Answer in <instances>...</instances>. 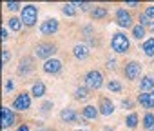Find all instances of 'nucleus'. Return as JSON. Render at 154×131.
I'll use <instances>...</instances> for the list:
<instances>
[{"label":"nucleus","mask_w":154,"mask_h":131,"mask_svg":"<svg viewBox=\"0 0 154 131\" xmlns=\"http://www.w3.org/2000/svg\"><path fill=\"white\" fill-rule=\"evenodd\" d=\"M58 51V47H56V44H53V42H38L36 46H35V55L40 58V60H51L53 58V55Z\"/></svg>","instance_id":"f257e3e1"},{"label":"nucleus","mask_w":154,"mask_h":131,"mask_svg":"<svg viewBox=\"0 0 154 131\" xmlns=\"http://www.w3.org/2000/svg\"><path fill=\"white\" fill-rule=\"evenodd\" d=\"M111 47L114 53L122 55V53H127L129 47H131V42H129V37L125 33H114L112 38H111Z\"/></svg>","instance_id":"f03ea898"},{"label":"nucleus","mask_w":154,"mask_h":131,"mask_svg":"<svg viewBox=\"0 0 154 131\" xmlns=\"http://www.w3.org/2000/svg\"><path fill=\"white\" fill-rule=\"evenodd\" d=\"M20 20H22L24 26L33 27V26L36 24V20H38V8L33 6V4L24 6V8H22V13H20Z\"/></svg>","instance_id":"7ed1b4c3"},{"label":"nucleus","mask_w":154,"mask_h":131,"mask_svg":"<svg viewBox=\"0 0 154 131\" xmlns=\"http://www.w3.org/2000/svg\"><path fill=\"white\" fill-rule=\"evenodd\" d=\"M84 80H85V88L94 89V91L103 86V75H102V71H98V69H91V71L84 77Z\"/></svg>","instance_id":"20e7f679"},{"label":"nucleus","mask_w":154,"mask_h":131,"mask_svg":"<svg viewBox=\"0 0 154 131\" xmlns=\"http://www.w3.org/2000/svg\"><path fill=\"white\" fill-rule=\"evenodd\" d=\"M29 107H31V93H27V91L18 93L13 100V109L15 111H27Z\"/></svg>","instance_id":"39448f33"},{"label":"nucleus","mask_w":154,"mask_h":131,"mask_svg":"<svg viewBox=\"0 0 154 131\" xmlns=\"http://www.w3.org/2000/svg\"><path fill=\"white\" fill-rule=\"evenodd\" d=\"M123 73H125V78H127V80H138V78H140V75H141V64H140V62H136V60L127 62V64H125Z\"/></svg>","instance_id":"423d86ee"},{"label":"nucleus","mask_w":154,"mask_h":131,"mask_svg":"<svg viewBox=\"0 0 154 131\" xmlns=\"http://www.w3.org/2000/svg\"><path fill=\"white\" fill-rule=\"evenodd\" d=\"M116 24L120 26V27H123V29H127V27H134L132 26V17H131V13L127 11V9H123V8H118L116 9Z\"/></svg>","instance_id":"0eeeda50"},{"label":"nucleus","mask_w":154,"mask_h":131,"mask_svg":"<svg viewBox=\"0 0 154 131\" xmlns=\"http://www.w3.org/2000/svg\"><path fill=\"white\" fill-rule=\"evenodd\" d=\"M62 68H63L62 60H58V58H51V60L44 62V66H42L44 73H47V75H58L62 71Z\"/></svg>","instance_id":"6e6552de"},{"label":"nucleus","mask_w":154,"mask_h":131,"mask_svg":"<svg viewBox=\"0 0 154 131\" xmlns=\"http://www.w3.org/2000/svg\"><path fill=\"white\" fill-rule=\"evenodd\" d=\"M58 27H60V24H58L56 18H47V20H44V22L40 24V33L51 37V35H54V33L58 31Z\"/></svg>","instance_id":"1a4fd4ad"},{"label":"nucleus","mask_w":154,"mask_h":131,"mask_svg":"<svg viewBox=\"0 0 154 131\" xmlns=\"http://www.w3.org/2000/svg\"><path fill=\"white\" fill-rule=\"evenodd\" d=\"M78 118H80V115L72 107H65V109L60 111V120L65 122V124H74V122H78Z\"/></svg>","instance_id":"9d476101"},{"label":"nucleus","mask_w":154,"mask_h":131,"mask_svg":"<svg viewBox=\"0 0 154 131\" xmlns=\"http://www.w3.org/2000/svg\"><path fill=\"white\" fill-rule=\"evenodd\" d=\"M98 111H100V115H103V117H111V115L114 113V104L111 102V98H107V97H100Z\"/></svg>","instance_id":"9b49d317"},{"label":"nucleus","mask_w":154,"mask_h":131,"mask_svg":"<svg viewBox=\"0 0 154 131\" xmlns=\"http://www.w3.org/2000/svg\"><path fill=\"white\" fill-rule=\"evenodd\" d=\"M15 122H17V117H15L13 109H9L8 106H4L2 107V127L8 131V127H11Z\"/></svg>","instance_id":"f8f14e48"},{"label":"nucleus","mask_w":154,"mask_h":131,"mask_svg":"<svg viewBox=\"0 0 154 131\" xmlns=\"http://www.w3.org/2000/svg\"><path fill=\"white\" fill-rule=\"evenodd\" d=\"M72 55H74L76 60H87L89 55H91V49H89L87 44H76L72 47Z\"/></svg>","instance_id":"ddd939ff"},{"label":"nucleus","mask_w":154,"mask_h":131,"mask_svg":"<svg viewBox=\"0 0 154 131\" xmlns=\"http://www.w3.org/2000/svg\"><path fill=\"white\" fill-rule=\"evenodd\" d=\"M35 69V62H33V58L31 56H24L22 60H20V64H18V75H27V73H31Z\"/></svg>","instance_id":"4468645a"},{"label":"nucleus","mask_w":154,"mask_h":131,"mask_svg":"<svg viewBox=\"0 0 154 131\" xmlns=\"http://www.w3.org/2000/svg\"><path fill=\"white\" fill-rule=\"evenodd\" d=\"M138 102L145 109H154V91H150V93H140L138 95Z\"/></svg>","instance_id":"2eb2a0df"},{"label":"nucleus","mask_w":154,"mask_h":131,"mask_svg":"<svg viewBox=\"0 0 154 131\" xmlns=\"http://www.w3.org/2000/svg\"><path fill=\"white\" fill-rule=\"evenodd\" d=\"M140 91H141V93H150V91H154V77H152V75H145V77L140 80Z\"/></svg>","instance_id":"dca6fc26"},{"label":"nucleus","mask_w":154,"mask_h":131,"mask_svg":"<svg viewBox=\"0 0 154 131\" xmlns=\"http://www.w3.org/2000/svg\"><path fill=\"white\" fill-rule=\"evenodd\" d=\"M89 17H91L93 20L105 18V17H107V8H103V6H94V8L89 11Z\"/></svg>","instance_id":"f3484780"},{"label":"nucleus","mask_w":154,"mask_h":131,"mask_svg":"<svg viewBox=\"0 0 154 131\" xmlns=\"http://www.w3.org/2000/svg\"><path fill=\"white\" fill-rule=\"evenodd\" d=\"M31 95H33L35 98H42V97L45 95V84H44L42 80L35 82V84H33V88H31Z\"/></svg>","instance_id":"a211bd4d"},{"label":"nucleus","mask_w":154,"mask_h":131,"mask_svg":"<svg viewBox=\"0 0 154 131\" xmlns=\"http://www.w3.org/2000/svg\"><path fill=\"white\" fill-rule=\"evenodd\" d=\"M89 97H91V89L85 88V86H84V88L80 86V88L74 89V98H76V100H87Z\"/></svg>","instance_id":"6ab92c4d"},{"label":"nucleus","mask_w":154,"mask_h":131,"mask_svg":"<svg viewBox=\"0 0 154 131\" xmlns=\"http://www.w3.org/2000/svg\"><path fill=\"white\" fill-rule=\"evenodd\" d=\"M98 115H100V111H98L94 106H85V107L82 109V117H85L87 120H94Z\"/></svg>","instance_id":"aec40b11"},{"label":"nucleus","mask_w":154,"mask_h":131,"mask_svg":"<svg viewBox=\"0 0 154 131\" xmlns=\"http://www.w3.org/2000/svg\"><path fill=\"white\" fill-rule=\"evenodd\" d=\"M141 122H143V127H145L147 131H150V129L154 127V113H152V111H147V113L143 115V120H141Z\"/></svg>","instance_id":"412c9836"},{"label":"nucleus","mask_w":154,"mask_h":131,"mask_svg":"<svg viewBox=\"0 0 154 131\" xmlns=\"http://www.w3.org/2000/svg\"><path fill=\"white\" fill-rule=\"evenodd\" d=\"M141 49H143V53H145V56H154V38H149V40H145L143 42V46H141Z\"/></svg>","instance_id":"4be33fe9"},{"label":"nucleus","mask_w":154,"mask_h":131,"mask_svg":"<svg viewBox=\"0 0 154 131\" xmlns=\"http://www.w3.org/2000/svg\"><path fill=\"white\" fill-rule=\"evenodd\" d=\"M131 31H132V38H136V40H141V38L147 35V29H145L143 26H140V24H136Z\"/></svg>","instance_id":"5701e85b"},{"label":"nucleus","mask_w":154,"mask_h":131,"mask_svg":"<svg viewBox=\"0 0 154 131\" xmlns=\"http://www.w3.org/2000/svg\"><path fill=\"white\" fill-rule=\"evenodd\" d=\"M138 122H140L138 113H131V115H127V118H125V126L131 127V129H134V127L138 126Z\"/></svg>","instance_id":"b1692460"},{"label":"nucleus","mask_w":154,"mask_h":131,"mask_svg":"<svg viewBox=\"0 0 154 131\" xmlns=\"http://www.w3.org/2000/svg\"><path fill=\"white\" fill-rule=\"evenodd\" d=\"M8 24H9V29H13V31H20L22 29V20L20 18H17V17H11L9 20H8Z\"/></svg>","instance_id":"393cba45"},{"label":"nucleus","mask_w":154,"mask_h":131,"mask_svg":"<svg viewBox=\"0 0 154 131\" xmlns=\"http://www.w3.org/2000/svg\"><path fill=\"white\" fill-rule=\"evenodd\" d=\"M76 6L74 4H63L62 6V13L65 15V17H74L76 15V9H74Z\"/></svg>","instance_id":"a878e982"},{"label":"nucleus","mask_w":154,"mask_h":131,"mask_svg":"<svg viewBox=\"0 0 154 131\" xmlns=\"http://www.w3.org/2000/svg\"><path fill=\"white\" fill-rule=\"evenodd\" d=\"M107 89L112 91V93H120V91H122V84H120L118 80H109V82H107Z\"/></svg>","instance_id":"bb28decb"},{"label":"nucleus","mask_w":154,"mask_h":131,"mask_svg":"<svg viewBox=\"0 0 154 131\" xmlns=\"http://www.w3.org/2000/svg\"><path fill=\"white\" fill-rule=\"evenodd\" d=\"M150 24H152V20H150L145 13H141V15H140V26H143V27L149 26V27H150Z\"/></svg>","instance_id":"cd10ccee"},{"label":"nucleus","mask_w":154,"mask_h":131,"mask_svg":"<svg viewBox=\"0 0 154 131\" xmlns=\"http://www.w3.org/2000/svg\"><path fill=\"white\" fill-rule=\"evenodd\" d=\"M72 4H74L76 8H80L82 11H91V9H93V6H91L89 2H72Z\"/></svg>","instance_id":"c85d7f7f"},{"label":"nucleus","mask_w":154,"mask_h":131,"mask_svg":"<svg viewBox=\"0 0 154 131\" xmlns=\"http://www.w3.org/2000/svg\"><path fill=\"white\" fill-rule=\"evenodd\" d=\"M9 60H11V53H9V49H2V64L8 66Z\"/></svg>","instance_id":"c756f323"},{"label":"nucleus","mask_w":154,"mask_h":131,"mask_svg":"<svg viewBox=\"0 0 154 131\" xmlns=\"http://www.w3.org/2000/svg\"><path fill=\"white\" fill-rule=\"evenodd\" d=\"M6 8H8L9 11H18V9L22 8V4H18V2H8Z\"/></svg>","instance_id":"7c9ffc66"},{"label":"nucleus","mask_w":154,"mask_h":131,"mask_svg":"<svg viewBox=\"0 0 154 131\" xmlns=\"http://www.w3.org/2000/svg\"><path fill=\"white\" fill-rule=\"evenodd\" d=\"M145 15L154 22V4H150V6H147V8H145Z\"/></svg>","instance_id":"2f4dec72"},{"label":"nucleus","mask_w":154,"mask_h":131,"mask_svg":"<svg viewBox=\"0 0 154 131\" xmlns=\"http://www.w3.org/2000/svg\"><path fill=\"white\" fill-rule=\"evenodd\" d=\"M13 88H15L13 80H11V78H8V80H6V86H4V89H6V91L9 93V91H13Z\"/></svg>","instance_id":"473e14b6"},{"label":"nucleus","mask_w":154,"mask_h":131,"mask_svg":"<svg viewBox=\"0 0 154 131\" xmlns=\"http://www.w3.org/2000/svg\"><path fill=\"white\" fill-rule=\"evenodd\" d=\"M8 38H9V31H8V27H2V42H8Z\"/></svg>","instance_id":"72a5a7b5"},{"label":"nucleus","mask_w":154,"mask_h":131,"mask_svg":"<svg viewBox=\"0 0 154 131\" xmlns=\"http://www.w3.org/2000/svg\"><path fill=\"white\" fill-rule=\"evenodd\" d=\"M122 106H123V107H127V109H131V107H132V100L125 98V100H122Z\"/></svg>","instance_id":"f704fd0d"},{"label":"nucleus","mask_w":154,"mask_h":131,"mask_svg":"<svg viewBox=\"0 0 154 131\" xmlns=\"http://www.w3.org/2000/svg\"><path fill=\"white\" fill-rule=\"evenodd\" d=\"M107 69H116V62L114 60H107Z\"/></svg>","instance_id":"c9c22d12"},{"label":"nucleus","mask_w":154,"mask_h":131,"mask_svg":"<svg viewBox=\"0 0 154 131\" xmlns=\"http://www.w3.org/2000/svg\"><path fill=\"white\" fill-rule=\"evenodd\" d=\"M127 8H140V2H125Z\"/></svg>","instance_id":"e433bc0d"},{"label":"nucleus","mask_w":154,"mask_h":131,"mask_svg":"<svg viewBox=\"0 0 154 131\" xmlns=\"http://www.w3.org/2000/svg\"><path fill=\"white\" fill-rule=\"evenodd\" d=\"M18 131H29V124H20L18 126Z\"/></svg>","instance_id":"4c0bfd02"},{"label":"nucleus","mask_w":154,"mask_h":131,"mask_svg":"<svg viewBox=\"0 0 154 131\" xmlns=\"http://www.w3.org/2000/svg\"><path fill=\"white\" fill-rule=\"evenodd\" d=\"M150 33H154V22L150 24Z\"/></svg>","instance_id":"58836bf2"},{"label":"nucleus","mask_w":154,"mask_h":131,"mask_svg":"<svg viewBox=\"0 0 154 131\" xmlns=\"http://www.w3.org/2000/svg\"><path fill=\"white\" fill-rule=\"evenodd\" d=\"M36 131H54V129H44V127H42V129H36Z\"/></svg>","instance_id":"ea45409f"},{"label":"nucleus","mask_w":154,"mask_h":131,"mask_svg":"<svg viewBox=\"0 0 154 131\" xmlns=\"http://www.w3.org/2000/svg\"><path fill=\"white\" fill-rule=\"evenodd\" d=\"M76 131H89V129H76Z\"/></svg>","instance_id":"a19ab883"},{"label":"nucleus","mask_w":154,"mask_h":131,"mask_svg":"<svg viewBox=\"0 0 154 131\" xmlns=\"http://www.w3.org/2000/svg\"><path fill=\"white\" fill-rule=\"evenodd\" d=\"M150 131H154V127H152V129H150Z\"/></svg>","instance_id":"79ce46f5"}]
</instances>
